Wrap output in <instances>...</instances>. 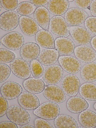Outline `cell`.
I'll return each mask as SVG.
<instances>
[{"instance_id": "1", "label": "cell", "mask_w": 96, "mask_h": 128, "mask_svg": "<svg viewBox=\"0 0 96 128\" xmlns=\"http://www.w3.org/2000/svg\"><path fill=\"white\" fill-rule=\"evenodd\" d=\"M60 109L57 103L48 101L40 105L33 111L36 116L45 119L51 120L55 119L59 115Z\"/></svg>"}, {"instance_id": "2", "label": "cell", "mask_w": 96, "mask_h": 128, "mask_svg": "<svg viewBox=\"0 0 96 128\" xmlns=\"http://www.w3.org/2000/svg\"><path fill=\"white\" fill-rule=\"evenodd\" d=\"M6 114L8 118L15 123L23 125L28 123L30 120L29 114L21 106L13 105L9 107Z\"/></svg>"}, {"instance_id": "3", "label": "cell", "mask_w": 96, "mask_h": 128, "mask_svg": "<svg viewBox=\"0 0 96 128\" xmlns=\"http://www.w3.org/2000/svg\"><path fill=\"white\" fill-rule=\"evenodd\" d=\"M19 17L15 11H5L0 16V27L3 30L9 31L16 28L19 25Z\"/></svg>"}, {"instance_id": "4", "label": "cell", "mask_w": 96, "mask_h": 128, "mask_svg": "<svg viewBox=\"0 0 96 128\" xmlns=\"http://www.w3.org/2000/svg\"><path fill=\"white\" fill-rule=\"evenodd\" d=\"M1 42L7 49L12 50H17L21 49L24 43V39L20 33L13 31L9 33L3 37Z\"/></svg>"}, {"instance_id": "5", "label": "cell", "mask_w": 96, "mask_h": 128, "mask_svg": "<svg viewBox=\"0 0 96 128\" xmlns=\"http://www.w3.org/2000/svg\"><path fill=\"white\" fill-rule=\"evenodd\" d=\"M10 66L12 73L19 78L27 79L30 76V66L27 62L23 58H15L11 62Z\"/></svg>"}, {"instance_id": "6", "label": "cell", "mask_w": 96, "mask_h": 128, "mask_svg": "<svg viewBox=\"0 0 96 128\" xmlns=\"http://www.w3.org/2000/svg\"><path fill=\"white\" fill-rule=\"evenodd\" d=\"M49 27L51 31L59 37H66L70 34V28L65 20L60 16H55L50 20Z\"/></svg>"}, {"instance_id": "7", "label": "cell", "mask_w": 96, "mask_h": 128, "mask_svg": "<svg viewBox=\"0 0 96 128\" xmlns=\"http://www.w3.org/2000/svg\"><path fill=\"white\" fill-rule=\"evenodd\" d=\"M63 75L62 67L58 65H53L47 67L44 70L42 77L44 81L49 85H55L61 81Z\"/></svg>"}, {"instance_id": "8", "label": "cell", "mask_w": 96, "mask_h": 128, "mask_svg": "<svg viewBox=\"0 0 96 128\" xmlns=\"http://www.w3.org/2000/svg\"><path fill=\"white\" fill-rule=\"evenodd\" d=\"M80 86V80L76 76L72 74L65 76L62 80V90L67 95L73 97L78 93Z\"/></svg>"}, {"instance_id": "9", "label": "cell", "mask_w": 96, "mask_h": 128, "mask_svg": "<svg viewBox=\"0 0 96 128\" xmlns=\"http://www.w3.org/2000/svg\"><path fill=\"white\" fill-rule=\"evenodd\" d=\"M88 14L84 11L74 8L68 10L65 15L67 23L72 26H77L84 23L89 17Z\"/></svg>"}, {"instance_id": "10", "label": "cell", "mask_w": 96, "mask_h": 128, "mask_svg": "<svg viewBox=\"0 0 96 128\" xmlns=\"http://www.w3.org/2000/svg\"><path fill=\"white\" fill-rule=\"evenodd\" d=\"M23 89L18 83L13 81H9L4 83L0 89V94L7 99H16L22 93Z\"/></svg>"}, {"instance_id": "11", "label": "cell", "mask_w": 96, "mask_h": 128, "mask_svg": "<svg viewBox=\"0 0 96 128\" xmlns=\"http://www.w3.org/2000/svg\"><path fill=\"white\" fill-rule=\"evenodd\" d=\"M43 94L47 99L56 103H63L66 99L65 94L63 90L55 85L46 86L43 91Z\"/></svg>"}, {"instance_id": "12", "label": "cell", "mask_w": 96, "mask_h": 128, "mask_svg": "<svg viewBox=\"0 0 96 128\" xmlns=\"http://www.w3.org/2000/svg\"><path fill=\"white\" fill-rule=\"evenodd\" d=\"M58 60L62 68L68 73L77 74L81 69L80 62L74 57L68 55L61 56L59 57Z\"/></svg>"}, {"instance_id": "13", "label": "cell", "mask_w": 96, "mask_h": 128, "mask_svg": "<svg viewBox=\"0 0 96 128\" xmlns=\"http://www.w3.org/2000/svg\"><path fill=\"white\" fill-rule=\"evenodd\" d=\"M19 105L25 109L34 110L40 104L38 98L34 93L28 92H22L18 97Z\"/></svg>"}, {"instance_id": "14", "label": "cell", "mask_w": 96, "mask_h": 128, "mask_svg": "<svg viewBox=\"0 0 96 128\" xmlns=\"http://www.w3.org/2000/svg\"><path fill=\"white\" fill-rule=\"evenodd\" d=\"M70 33L74 41L81 45L88 44L91 41L92 37L90 33L82 27L72 26L70 27Z\"/></svg>"}, {"instance_id": "15", "label": "cell", "mask_w": 96, "mask_h": 128, "mask_svg": "<svg viewBox=\"0 0 96 128\" xmlns=\"http://www.w3.org/2000/svg\"><path fill=\"white\" fill-rule=\"evenodd\" d=\"M40 52V47L37 43L30 42L23 45L21 49L20 54L23 59L27 61H31L38 57Z\"/></svg>"}, {"instance_id": "16", "label": "cell", "mask_w": 96, "mask_h": 128, "mask_svg": "<svg viewBox=\"0 0 96 128\" xmlns=\"http://www.w3.org/2000/svg\"><path fill=\"white\" fill-rule=\"evenodd\" d=\"M74 54L77 59L81 62L90 63L96 59V52L91 47L85 45H81L75 48Z\"/></svg>"}, {"instance_id": "17", "label": "cell", "mask_w": 96, "mask_h": 128, "mask_svg": "<svg viewBox=\"0 0 96 128\" xmlns=\"http://www.w3.org/2000/svg\"><path fill=\"white\" fill-rule=\"evenodd\" d=\"M21 29L25 35L29 37L34 36L39 30L38 25L33 18L27 16H21L19 22Z\"/></svg>"}, {"instance_id": "18", "label": "cell", "mask_w": 96, "mask_h": 128, "mask_svg": "<svg viewBox=\"0 0 96 128\" xmlns=\"http://www.w3.org/2000/svg\"><path fill=\"white\" fill-rule=\"evenodd\" d=\"M66 106L71 112L78 113L87 109L89 106L88 102L83 98L79 96H73L67 102Z\"/></svg>"}, {"instance_id": "19", "label": "cell", "mask_w": 96, "mask_h": 128, "mask_svg": "<svg viewBox=\"0 0 96 128\" xmlns=\"http://www.w3.org/2000/svg\"><path fill=\"white\" fill-rule=\"evenodd\" d=\"M55 47L61 54L68 55L74 52L75 46L73 42L70 39L66 37L57 38L55 41Z\"/></svg>"}, {"instance_id": "20", "label": "cell", "mask_w": 96, "mask_h": 128, "mask_svg": "<svg viewBox=\"0 0 96 128\" xmlns=\"http://www.w3.org/2000/svg\"><path fill=\"white\" fill-rule=\"evenodd\" d=\"M35 21L43 30H48L49 28L50 15L48 10L45 7H38L34 13Z\"/></svg>"}, {"instance_id": "21", "label": "cell", "mask_w": 96, "mask_h": 128, "mask_svg": "<svg viewBox=\"0 0 96 128\" xmlns=\"http://www.w3.org/2000/svg\"><path fill=\"white\" fill-rule=\"evenodd\" d=\"M35 40L38 45L42 47L52 49L55 48L53 37L47 30H42L39 31L36 35Z\"/></svg>"}, {"instance_id": "22", "label": "cell", "mask_w": 96, "mask_h": 128, "mask_svg": "<svg viewBox=\"0 0 96 128\" xmlns=\"http://www.w3.org/2000/svg\"><path fill=\"white\" fill-rule=\"evenodd\" d=\"M69 5L68 0H52L48 3V8L49 12L52 15L60 16L66 12Z\"/></svg>"}, {"instance_id": "23", "label": "cell", "mask_w": 96, "mask_h": 128, "mask_svg": "<svg viewBox=\"0 0 96 128\" xmlns=\"http://www.w3.org/2000/svg\"><path fill=\"white\" fill-rule=\"evenodd\" d=\"M59 56L58 51L52 49H47L43 50L39 55L38 60L42 65L49 66L54 64Z\"/></svg>"}, {"instance_id": "24", "label": "cell", "mask_w": 96, "mask_h": 128, "mask_svg": "<svg viewBox=\"0 0 96 128\" xmlns=\"http://www.w3.org/2000/svg\"><path fill=\"white\" fill-rule=\"evenodd\" d=\"M23 85L27 91L35 94L41 93L45 87V84L42 80L35 77L26 79L23 81Z\"/></svg>"}, {"instance_id": "25", "label": "cell", "mask_w": 96, "mask_h": 128, "mask_svg": "<svg viewBox=\"0 0 96 128\" xmlns=\"http://www.w3.org/2000/svg\"><path fill=\"white\" fill-rule=\"evenodd\" d=\"M78 119L81 125L85 128L96 127V113L90 110H84L79 115Z\"/></svg>"}, {"instance_id": "26", "label": "cell", "mask_w": 96, "mask_h": 128, "mask_svg": "<svg viewBox=\"0 0 96 128\" xmlns=\"http://www.w3.org/2000/svg\"><path fill=\"white\" fill-rule=\"evenodd\" d=\"M54 125L57 128H78L76 120L71 116L66 114L58 116L55 120Z\"/></svg>"}, {"instance_id": "27", "label": "cell", "mask_w": 96, "mask_h": 128, "mask_svg": "<svg viewBox=\"0 0 96 128\" xmlns=\"http://www.w3.org/2000/svg\"><path fill=\"white\" fill-rule=\"evenodd\" d=\"M79 93L84 98L91 101H96V85L90 82L83 84L80 88Z\"/></svg>"}, {"instance_id": "28", "label": "cell", "mask_w": 96, "mask_h": 128, "mask_svg": "<svg viewBox=\"0 0 96 128\" xmlns=\"http://www.w3.org/2000/svg\"><path fill=\"white\" fill-rule=\"evenodd\" d=\"M81 74L82 79L86 81H96V63H90L84 65L81 69Z\"/></svg>"}, {"instance_id": "29", "label": "cell", "mask_w": 96, "mask_h": 128, "mask_svg": "<svg viewBox=\"0 0 96 128\" xmlns=\"http://www.w3.org/2000/svg\"><path fill=\"white\" fill-rule=\"evenodd\" d=\"M36 7L31 3L23 1L20 3L17 8V11L18 14L22 16L30 15L35 12Z\"/></svg>"}, {"instance_id": "30", "label": "cell", "mask_w": 96, "mask_h": 128, "mask_svg": "<svg viewBox=\"0 0 96 128\" xmlns=\"http://www.w3.org/2000/svg\"><path fill=\"white\" fill-rule=\"evenodd\" d=\"M31 74L33 77H40L42 75L44 69L42 64L37 60L31 61L30 63Z\"/></svg>"}, {"instance_id": "31", "label": "cell", "mask_w": 96, "mask_h": 128, "mask_svg": "<svg viewBox=\"0 0 96 128\" xmlns=\"http://www.w3.org/2000/svg\"><path fill=\"white\" fill-rule=\"evenodd\" d=\"M15 57V54L12 51L5 49H0V63L5 64L11 62Z\"/></svg>"}, {"instance_id": "32", "label": "cell", "mask_w": 96, "mask_h": 128, "mask_svg": "<svg viewBox=\"0 0 96 128\" xmlns=\"http://www.w3.org/2000/svg\"><path fill=\"white\" fill-rule=\"evenodd\" d=\"M0 83L3 82L9 77L11 74L10 67L7 64L5 63L0 64Z\"/></svg>"}, {"instance_id": "33", "label": "cell", "mask_w": 96, "mask_h": 128, "mask_svg": "<svg viewBox=\"0 0 96 128\" xmlns=\"http://www.w3.org/2000/svg\"><path fill=\"white\" fill-rule=\"evenodd\" d=\"M85 26L90 33L96 35V17L88 18L85 21Z\"/></svg>"}, {"instance_id": "34", "label": "cell", "mask_w": 96, "mask_h": 128, "mask_svg": "<svg viewBox=\"0 0 96 128\" xmlns=\"http://www.w3.org/2000/svg\"><path fill=\"white\" fill-rule=\"evenodd\" d=\"M0 3L3 7L8 11H13L17 8L18 5L17 0H0Z\"/></svg>"}, {"instance_id": "35", "label": "cell", "mask_w": 96, "mask_h": 128, "mask_svg": "<svg viewBox=\"0 0 96 128\" xmlns=\"http://www.w3.org/2000/svg\"><path fill=\"white\" fill-rule=\"evenodd\" d=\"M34 125L36 128H53V126L45 119L41 118L36 119L34 121Z\"/></svg>"}, {"instance_id": "36", "label": "cell", "mask_w": 96, "mask_h": 128, "mask_svg": "<svg viewBox=\"0 0 96 128\" xmlns=\"http://www.w3.org/2000/svg\"><path fill=\"white\" fill-rule=\"evenodd\" d=\"M0 117L4 115L8 109V103L6 99L2 96H0Z\"/></svg>"}, {"instance_id": "37", "label": "cell", "mask_w": 96, "mask_h": 128, "mask_svg": "<svg viewBox=\"0 0 96 128\" xmlns=\"http://www.w3.org/2000/svg\"><path fill=\"white\" fill-rule=\"evenodd\" d=\"M92 0H75L76 6L78 8L84 9L88 8L90 6Z\"/></svg>"}, {"instance_id": "38", "label": "cell", "mask_w": 96, "mask_h": 128, "mask_svg": "<svg viewBox=\"0 0 96 128\" xmlns=\"http://www.w3.org/2000/svg\"><path fill=\"white\" fill-rule=\"evenodd\" d=\"M0 128H17L18 127L17 124L11 121H6L0 123Z\"/></svg>"}, {"instance_id": "39", "label": "cell", "mask_w": 96, "mask_h": 128, "mask_svg": "<svg viewBox=\"0 0 96 128\" xmlns=\"http://www.w3.org/2000/svg\"><path fill=\"white\" fill-rule=\"evenodd\" d=\"M50 0H31V3L36 6L41 7L44 6L48 3Z\"/></svg>"}, {"instance_id": "40", "label": "cell", "mask_w": 96, "mask_h": 128, "mask_svg": "<svg viewBox=\"0 0 96 128\" xmlns=\"http://www.w3.org/2000/svg\"><path fill=\"white\" fill-rule=\"evenodd\" d=\"M90 10L92 15L96 17V0L92 1L90 6Z\"/></svg>"}, {"instance_id": "41", "label": "cell", "mask_w": 96, "mask_h": 128, "mask_svg": "<svg viewBox=\"0 0 96 128\" xmlns=\"http://www.w3.org/2000/svg\"><path fill=\"white\" fill-rule=\"evenodd\" d=\"M91 42L92 47L96 51V36L93 37Z\"/></svg>"}, {"instance_id": "42", "label": "cell", "mask_w": 96, "mask_h": 128, "mask_svg": "<svg viewBox=\"0 0 96 128\" xmlns=\"http://www.w3.org/2000/svg\"><path fill=\"white\" fill-rule=\"evenodd\" d=\"M20 128H35V127H34L33 126L30 125L26 124L24 125H23Z\"/></svg>"}, {"instance_id": "43", "label": "cell", "mask_w": 96, "mask_h": 128, "mask_svg": "<svg viewBox=\"0 0 96 128\" xmlns=\"http://www.w3.org/2000/svg\"><path fill=\"white\" fill-rule=\"evenodd\" d=\"M93 107L94 109L96 110V102L94 104Z\"/></svg>"}, {"instance_id": "44", "label": "cell", "mask_w": 96, "mask_h": 128, "mask_svg": "<svg viewBox=\"0 0 96 128\" xmlns=\"http://www.w3.org/2000/svg\"><path fill=\"white\" fill-rule=\"evenodd\" d=\"M0 11H1V9H2V5L0 3Z\"/></svg>"}, {"instance_id": "45", "label": "cell", "mask_w": 96, "mask_h": 128, "mask_svg": "<svg viewBox=\"0 0 96 128\" xmlns=\"http://www.w3.org/2000/svg\"><path fill=\"white\" fill-rule=\"evenodd\" d=\"M79 128H85L84 127L80 126L79 127Z\"/></svg>"}, {"instance_id": "46", "label": "cell", "mask_w": 96, "mask_h": 128, "mask_svg": "<svg viewBox=\"0 0 96 128\" xmlns=\"http://www.w3.org/2000/svg\"><path fill=\"white\" fill-rule=\"evenodd\" d=\"M68 1H73V0H68Z\"/></svg>"}]
</instances>
